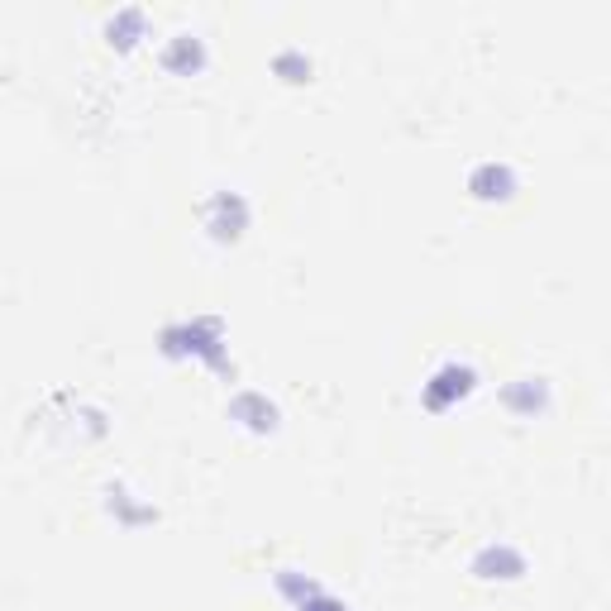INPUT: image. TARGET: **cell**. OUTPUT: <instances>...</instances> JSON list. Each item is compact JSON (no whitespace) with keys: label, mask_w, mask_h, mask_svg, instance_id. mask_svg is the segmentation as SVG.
Wrapping results in <instances>:
<instances>
[{"label":"cell","mask_w":611,"mask_h":611,"mask_svg":"<svg viewBox=\"0 0 611 611\" xmlns=\"http://www.w3.org/2000/svg\"><path fill=\"white\" fill-rule=\"evenodd\" d=\"M473 392V368L468 364H444L435 378L425 382V392H421V401H425V411H449L458 397H468Z\"/></svg>","instance_id":"cell-2"},{"label":"cell","mask_w":611,"mask_h":611,"mask_svg":"<svg viewBox=\"0 0 611 611\" xmlns=\"http://www.w3.org/2000/svg\"><path fill=\"white\" fill-rule=\"evenodd\" d=\"M163 349H168V354H197L211 368H230L225 325H220L215 315H197V321H187V325H168V330H163Z\"/></svg>","instance_id":"cell-1"},{"label":"cell","mask_w":611,"mask_h":611,"mask_svg":"<svg viewBox=\"0 0 611 611\" xmlns=\"http://www.w3.org/2000/svg\"><path fill=\"white\" fill-rule=\"evenodd\" d=\"M301 611H349V607H339L335 597H325V592H315L311 602H301Z\"/></svg>","instance_id":"cell-10"},{"label":"cell","mask_w":611,"mask_h":611,"mask_svg":"<svg viewBox=\"0 0 611 611\" xmlns=\"http://www.w3.org/2000/svg\"><path fill=\"white\" fill-rule=\"evenodd\" d=\"M521 382L525 387H506V401L516 411H535L540 401H545V382H540V378H521Z\"/></svg>","instance_id":"cell-7"},{"label":"cell","mask_w":611,"mask_h":611,"mask_svg":"<svg viewBox=\"0 0 611 611\" xmlns=\"http://www.w3.org/2000/svg\"><path fill=\"white\" fill-rule=\"evenodd\" d=\"M473 573H482V578H521L525 559H521V549H511V545H488L473 559Z\"/></svg>","instance_id":"cell-4"},{"label":"cell","mask_w":611,"mask_h":611,"mask_svg":"<svg viewBox=\"0 0 611 611\" xmlns=\"http://www.w3.org/2000/svg\"><path fill=\"white\" fill-rule=\"evenodd\" d=\"M511 168L506 163H482V168L468 177V191H473L478 201H502V197H511Z\"/></svg>","instance_id":"cell-5"},{"label":"cell","mask_w":611,"mask_h":611,"mask_svg":"<svg viewBox=\"0 0 611 611\" xmlns=\"http://www.w3.org/2000/svg\"><path fill=\"white\" fill-rule=\"evenodd\" d=\"M277 67H282V72H297V81L311 72V63H306L301 53H282V58H277Z\"/></svg>","instance_id":"cell-9"},{"label":"cell","mask_w":611,"mask_h":611,"mask_svg":"<svg viewBox=\"0 0 611 611\" xmlns=\"http://www.w3.org/2000/svg\"><path fill=\"white\" fill-rule=\"evenodd\" d=\"M163 58H168V67H201V58H205V53H201V44H197V38H177V44L168 48V53H163Z\"/></svg>","instance_id":"cell-8"},{"label":"cell","mask_w":611,"mask_h":611,"mask_svg":"<svg viewBox=\"0 0 611 611\" xmlns=\"http://www.w3.org/2000/svg\"><path fill=\"white\" fill-rule=\"evenodd\" d=\"M205 230H211L215 239H239L248 230V201L239 191H220V197L205 205Z\"/></svg>","instance_id":"cell-3"},{"label":"cell","mask_w":611,"mask_h":611,"mask_svg":"<svg viewBox=\"0 0 611 611\" xmlns=\"http://www.w3.org/2000/svg\"><path fill=\"white\" fill-rule=\"evenodd\" d=\"M234 421H244L248 430H272L277 425V406L268 397H258V392H244V397H234V406H230Z\"/></svg>","instance_id":"cell-6"}]
</instances>
